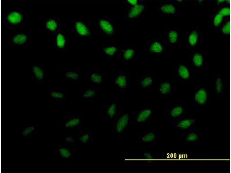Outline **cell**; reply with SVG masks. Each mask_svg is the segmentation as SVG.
<instances>
[{
    "label": "cell",
    "instance_id": "6da1fadb",
    "mask_svg": "<svg viewBox=\"0 0 231 173\" xmlns=\"http://www.w3.org/2000/svg\"><path fill=\"white\" fill-rule=\"evenodd\" d=\"M26 13L23 9L14 7L8 9L3 17V23L8 29L23 27L28 22Z\"/></svg>",
    "mask_w": 231,
    "mask_h": 173
},
{
    "label": "cell",
    "instance_id": "7a4b0ae2",
    "mask_svg": "<svg viewBox=\"0 0 231 173\" xmlns=\"http://www.w3.org/2000/svg\"><path fill=\"white\" fill-rule=\"evenodd\" d=\"M31 42L30 29L23 27L8 29V42L11 46L21 48L30 45Z\"/></svg>",
    "mask_w": 231,
    "mask_h": 173
},
{
    "label": "cell",
    "instance_id": "3957f363",
    "mask_svg": "<svg viewBox=\"0 0 231 173\" xmlns=\"http://www.w3.org/2000/svg\"><path fill=\"white\" fill-rule=\"evenodd\" d=\"M135 142L143 146H151L159 144L160 141L159 134L155 128L148 126L142 127L137 135Z\"/></svg>",
    "mask_w": 231,
    "mask_h": 173
},
{
    "label": "cell",
    "instance_id": "277c9868",
    "mask_svg": "<svg viewBox=\"0 0 231 173\" xmlns=\"http://www.w3.org/2000/svg\"><path fill=\"white\" fill-rule=\"evenodd\" d=\"M152 108L147 106H140L136 109L134 117L135 125L138 127H143L148 126L153 118Z\"/></svg>",
    "mask_w": 231,
    "mask_h": 173
},
{
    "label": "cell",
    "instance_id": "5b68a950",
    "mask_svg": "<svg viewBox=\"0 0 231 173\" xmlns=\"http://www.w3.org/2000/svg\"><path fill=\"white\" fill-rule=\"evenodd\" d=\"M190 97L192 102L197 106H207L210 103V91L207 87L203 85L196 87Z\"/></svg>",
    "mask_w": 231,
    "mask_h": 173
},
{
    "label": "cell",
    "instance_id": "8992f818",
    "mask_svg": "<svg viewBox=\"0 0 231 173\" xmlns=\"http://www.w3.org/2000/svg\"><path fill=\"white\" fill-rule=\"evenodd\" d=\"M43 24L45 35L48 38L53 39L60 31V19L55 15L46 16Z\"/></svg>",
    "mask_w": 231,
    "mask_h": 173
},
{
    "label": "cell",
    "instance_id": "52a82bcc",
    "mask_svg": "<svg viewBox=\"0 0 231 173\" xmlns=\"http://www.w3.org/2000/svg\"><path fill=\"white\" fill-rule=\"evenodd\" d=\"M174 73L178 80L181 83L189 82L192 77L191 65L188 60L180 62L176 66Z\"/></svg>",
    "mask_w": 231,
    "mask_h": 173
},
{
    "label": "cell",
    "instance_id": "ba28073f",
    "mask_svg": "<svg viewBox=\"0 0 231 173\" xmlns=\"http://www.w3.org/2000/svg\"><path fill=\"white\" fill-rule=\"evenodd\" d=\"M185 40L186 45L188 48L194 50L202 43L203 37L202 33L198 29H191L186 33Z\"/></svg>",
    "mask_w": 231,
    "mask_h": 173
},
{
    "label": "cell",
    "instance_id": "9c48e42d",
    "mask_svg": "<svg viewBox=\"0 0 231 173\" xmlns=\"http://www.w3.org/2000/svg\"><path fill=\"white\" fill-rule=\"evenodd\" d=\"M174 129L183 131L195 127L196 120L194 116L184 115L172 120Z\"/></svg>",
    "mask_w": 231,
    "mask_h": 173
},
{
    "label": "cell",
    "instance_id": "30bf717a",
    "mask_svg": "<svg viewBox=\"0 0 231 173\" xmlns=\"http://www.w3.org/2000/svg\"><path fill=\"white\" fill-rule=\"evenodd\" d=\"M48 73L42 63L34 60L31 61V76L37 82L42 83L43 82Z\"/></svg>",
    "mask_w": 231,
    "mask_h": 173
},
{
    "label": "cell",
    "instance_id": "8fae6325",
    "mask_svg": "<svg viewBox=\"0 0 231 173\" xmlns=\"http://www.w3.org/2000/svg\"><path fill=\"white\" fill-rule=\"evenodd\" d=\"M130 116L127 112L122 113L118 116L116 120L115 129L116 132L120 135L125 134L131 127Z\"/></svg>",
    "mask_w": 231,
    "mask_h": 173
},
{
    "label": "cell",
    "instance_id": "7c38bea8",
    "mask_svg": "<svg viewBox=\"0 0 231 173\" xmlns=\"http://www.w3.org/2000/svg\"><path fill=\"white\" fill-rule=\"evenodd\" d=\"M98 28L99 35L108 36L111 35L114 33L115 25L111 19L106 17L99 20Z\"/></svg>",
    "mask_w": 231,
    "mask_h": 173
},
{
    "label": "cell",
    "instance_id": "4fadbf2b",
    "mask_svg": "<svg viewBox=\"0 0 231 173\" xmlns=\"http://www.w3.org/2000/svg\"><path fill=\"white\" fill-rule=\"evenodd\" d=\"M185 104L176 103L172 105L166 110V116L172 121L184 116L186 111Z\"/></svg>",
    "mask_w": 231,
    "mask_h": 173
},
{
    "label": "cell",
    "instance_id": "5bb4252c",
    "mask_svg": "<svg viewBox=\"0 0 231 173\" xmlns=\"http://www.w3.org/2000/svg\"><path fill=\"white\" fill-rule=\"evenodd\" d=\"M73 27L74 33L77 36L88 37L92 36L91 28L81 20H75Z\"/></svg>",
    "mask_w": 231,
    "mask_h": 173
},
{
    "label": "cell",
    "instance_id": "9a60e30c",
    "mask_svg": "<svg viewBox=\"0 0 231 173\" xmlns=\"http://www.w3.org/2000/svg\"><path fill=\"white\" fill-rule=\"evenodd\" d=\"M213 82L214 93L217 97H221L226 91V79L221 75H217L213 78Z\"/></svg>",
    "mask_w": 231,
    "mask_h": 173
},
{
    "label": "cell",
    "instance_id": "2e32d148",
    "mask_svg": "<svg viewBox=\"0 0 231 173\" xmlns=\"http://www.w3.org/2000/svg\"><path fill=\"white\" fill-rule=\"evenodd\" d=\"M54 46L57 50L65 51L69 44L68 38L66 32L60 31L53 38Z\"/></svg>",
    "mask_w": 231,
    "mask_h": 173
},
{
    "label": "cell",
    "instance_id": "e0dca14e",
    "mask_svg": "<svg viewBox=\"0 0 231 173\" xmlns=\"http://www.w3.org/2000/svg\"><path fill=\"white\" fill-rule=\"evenodd\" d=\"M188 60L191 65L196 69L202 68L204 65L205 57L201 51L191 50L189 54Z\"/></svg>",
    "mask_w": 231,
    "mask_h": 173
},
{
    "label": "cell",
    "instance_id": "ac0fdd59",
    "mask_svg": "<svg viewBox=\"0 0 231 173\" xmlns=\"http://www.w3.org/2000/svg\"><path fill=\"white\" fill-rule=\"evenodd\" d=\"M201 135L195 127L184 131L182 136V140L186 145L189 146L194 144L201 140Z\"/></svg>",
    "mask_w": 231,
    "mask_h": 173
},
{
    "label": "cell",
    "instance_id": "d6986e66",
    "mask_svg": "<svg viewBox=\"0 0 231 173\" xmlns=\"http://www.w3.org/2000/svg\"><path fill=\"white\" fill-rule=\"evenodd\" d=\"M166 48L163 40L161 38H155L153 39L150 43L147 50L151 54L158 55L163 53Z\"/></svg>",
    "mask_w": 231,
    "mask_h": 173
},
{
    "label": "cell",
    "instance_id": "ffe728a7",
    "mask_svg": "<svg viewBox=\"0 0 231 173\" xmlns=\"http://www.w3.org/2000/svg\"><path fill=\"white\" fill-rule=\"evenodd\" d=\"M157 91L159 95L161 97H172L174 93L170 83L166 80H163L159 83Z\"/></svg>",
    "mask_w": 231,
    "mask_h": 173
},
{
    "label": "cell",
    "instance_id": "44dd1931",
    "mask_svg": "<svg viewBox=\"0 0 231 173\" xmlns=\"http://www.w3.org/2000/svg\"><path fill=\"white\" fill-rule=\"evenodd\" d=\"M39 131V127L37 124L28 123L23 127L21 134L23 138H28L37 135Z\"/></svg>",
    "mask_w": 231,
    "mask_h": 173
},
{
    "label": "cell",
    "instance_id": "7402d4cb",
    "mask_svg": "<svg viewBox=\"0 0 231 173\" xmlns=\"http://www.w3.org/2000/svg\"><path fill=\"white\" fill-rule=\"evenodd\" d=\"M163 3L160 7V10L162 13L168 15H175L178 13L177 6L167 1Z\"/></svg>",
    "mask_w": 231,
    "mask_h": 173
},
{
    "label": "cell",
    "instance_id": "603a6c76",
    "mask_svg": "<svg viewBox=\"0 0 231 173\" xmlns=\"http://www.w3.org/2000/svg\"><path fill=\"white\" fill-rule=\"evenodd\" d=\"M180 30L177 28H172L167 31L166 36L167 42L170 44H176L179 41Z\"/></svg>",
    "mask_w": 231,
    "mask_h": 173
},
{
    "label": "cell",
    "instance_id": "cb8c5ba5",
    "mask_svg": "<svg viewBox=\"0 0 231 173\" xmlns=\"http://www.w3.org/2000/svg\"><path fill=\"white\" fill-rule=\"evenodd\" d=\"M145 4L143 1L140 0L137 5L131 7L129 10L128 16L130 18L137 17L144 11Z\"/></svg>",
    "mask_w": 231,
    "mask_h": 173
},
{
    "label": "cell",
    "instance_id": "d4e9b609",
    "mask_svg": "<svg viewBox=\"0 0 231 173\" xmlns=\"http://www.w3.org/2000/svg\"><path fill=\"white\" fill-rule=\"evenodd\" d=\"M210 17L211 28L214 30L218 31L224 21V17L216 12L211 14Z\"/></svg>",
    "mask_w": 231,
    "mask_h": 173
},
{
    "label": "cell",
    "instance_id": "484cf974",
    "mask_svg": "<svg viewBox=\"0 0 231 173\" xmlns=\"http://www.w3.org/2000/svg\"><path fill=\"white\" fill-rule=\"evenodd\" d=\"M114 82L118 86L122 89H126L128 86V78L126 74H119L116 78Z\"/></svg>",
    "mask_w": 231,
    "mask_h": 173
},
{
    "label": "cell",
    "instance_id": "4316f807",
    "mask_svg": "<svg viewBox=\"0 0 231 173\" xmlns=\"http://www.w3.org/2000/svg\"><path fill=\"white\" fill-rule=\"evenodd\" d=\"M158 154L155 151L149 150H143L140 151L139 156L142 159L147 160H152L158 157Z\"/></svg>",
    "mask_w": 231,
    "mask_h": 173
},
{
    "label": "cell",
    "instance_id": "83f0119b",
    "mask_svg": "<svg viewBox=\"0 0 231 173\" xmlns=\"http://www.w3.org/2000/svg\"><path fill=\"white\" fill-rule=\"evenodd\" d=\"M152 82V78L150 76L144 74L139 79L138 84L140 87L145 88L150 86Z\"/></svg>",
    "mask_w": 231,
    "mask_h": 173
},
{
    "label": "cell",
    "instance_id": "f1b7e54d",
    "mask_svg": "<svg viewBox=\"0 0 231 173\" xmlns=\"http://www.w3.org/2000/svg\"><path fill=\"white\" fill-rule=\"evenodd\" d=\"M48 97L51 99H61L64 98L66 96L65 93L51 88L47 91Z\"/></svg>",
    "mask_w": 231,
    "mask_h": 173
},
{
    "label": "cell",
    "instance_id": "f546056e",
    "mask_svg": "<svg viewBox=\"0 0 231 173\" xmlns=\"http://www.w3.org/2000/svg\"><path fill=\"white\" fill-rule=\"evenodd\" d=\"M219 30L221 35L224 37H227L230 36V18L224 19V21Z\"/></svg>",
    "mask_w": 231,
    "mask_h": 173
},
{
    "label": "cell",
    "instance_id": "4dcf8cb0",
    "mask_svg": "<svg viewBox=\"0 0 231 173\" xmlns=\"http://www.w3.org/2000/svg\"><path fill=\"white\" fill-rule=\"evenodd\" d=\"M102 50L105 54L109 56H113L119 49V47L117 44L111 45H102Z\"/></svg>",
    "mask_w": 231,
    "mask_h": 173
},
{
    "label": "cell",
    "instance_id": "1f68e13d",
    "mask_svg": "<svg viewBox=\"0 0 231 173\" xmlns=\"http://www.w3.org/2000/svg\"><path fill=\"white\" fill-rule=\"evenodd\" d=\"M135 52L134 50L127 48L122 50L120 52L122 58L125 61H128L133 59L135 56Z\"/></svg>",
    "mask_w": 231,
    "mask_h": 173
},
{
    "label": "cell",
    "instance_id": "d6a6232c",
    "mask_svg": "<svg viewBox=\"0 0 231 173\" xmlns=\"http://www.w3.org/2000/svg\"><path fill=\"white\" fill-rule=\"evenodd\" d=\"M222 15L224 19L230 18V6H224L219 7L216 12Z\"/></svg>",
    "mask_w": 231,
    "mask_h": 173
},
{
    "label": "cell",
    "instance_id": "836d02e7",
    "mask_svg": "<svg viewBox=\"0 0 231 173\" xmlns=\"http://www.w3.org/2000/svg\"><path fill=\"white\" fill-rule=\"evenodd\" d=\"M117 112V105L116 102L113 103L108 108L107 113L110 118H113L116 114Z\"/></svg>",
    "mask_w": 231,
    "mask_h": 173
},
{
    "label": "cell",
    "instance_id": "e575fe53",
    "mask_svg": "<svg viewBox=\"0 0 231 173\" xmlns=\"http://www.w3.org/2000/svg\"><path fill=\"white\" fill-rule=\"evenodd\" d=\"M57 151L60 157L63 158H67L70 156V153L67 148L60 147L57 149Z\"/></svg>",
    "mask_w": 231,
    "mask_h": 173
},
{
    "label": "cell",
    "instance_id": "d590c367",
    "mask_svg": "<svg viewBox=\"0 0 231 173\" xmlns=\"http://www.w3.org/2000/svg\"><path fill=\"white\" fill-rule=\"evenodd\" d=\"M64 75L65 78L73 80H77L78 77V74L72 70L65 72Z\"/></svg>",
    "mask_w": 231,
    "mask_h": 173
},
{
    "label": "cell",
    "instance_id": "8d00e7d4",
    "mask_svg": "<svg viewBox=\"0 0 231 173\" xmlns=\"http://www.w3.org/2000/svg\"><path fill=\"white\" fill-rule=\"evenodd\" d=\"M80 120L77 118H74L70 119L67 121L65 124L66 127H71L78 125L79 123Z\"/></svg>",
    "mask_w": 231,
    "mask_h": 173
},
{
    "label": "cell",
    "instance_id": "74e56055",
    "mask_svg": "<svg viewBox=\"0 0 231 173\" xmlns=\"http://www.w3.org/2000/svg\"><path fill=\"white\" fill-rule=\"evenodd\" d=\"M91 79L93 82L98 83H100L102 79V77L100 75L95 73H94L92 74Z\"/></svg>",
    "mask_w": 231,
    "mask_h": 173
},
{
    "label": "cell",
    "instance_id": "f35d334b",
    "mask_svg": "<svg viewBox=\"0 0 231 173\" xmlns=\"http://www.w3.org/2000/svg\"><path fill=\"white\" fill-rule=\"evenodd\" d=\"M95 94V92L94 91L89 89L85 91L83 96L85 98H90L93 97Z\"/></svg>",
    "mask_w": 231,
    "mask_h": 173
},
{
    "label": "cell",
    "instance_id": "ab89813d",
    "mask_svg": "<svg viewBox=\"0 0 231 173\" xmlns=\"http://www.w3.org/2000/svg\"><path fill=\"white\" fill-rule=\"evenodd\" d=\"M167 1L171 3L176 5L177 6H180L183 4L185 1L182 0H170L168 1Z\"/></svg>",
    "mask_w": 231,
    "mask_h": 173
},
{
    "label": "cell",
    "instance_id": "60d3db41",
    "mask_svg": "<svg viewBox=\"0 0 231 173\" xmlns=\"http://www.w3.org/2000/svg\"><path fill=\"white\" fill-rule=\"evenodd\" d=\"M125 1L127 4L133 6L138 4L140 1H139L137 0H127Z\"/></svg>",
    "mask_w": 231,
    "mask_h": 173
},
{
    "label": "cell",
    "instance_id": "b9f144b4",
    "mask_svg": "<svg viewBox=\"0 0 231 173\" xmlns=\"http://www.w3.org/2000/svg\"><path fill=\"white\" fill-rule=\"evenodd\" d=\"M89 136L87 134L84 135L81 138H80L81 141L83 143L86 142L88 140Z\"/></svg>",
    "mask_w": 231,
    "mask_h": 173
},
{
    "label": "cell",
    "instance_id": "7bdbcfd3",
    "mask_svg": "<svg viewBox=\"0 0 231 173\" xmlns=\"http://www.w3.org/2000/svg\"><path fill=\"white\" fill-rule=\"evenodd\" d=\"M225 0H217L216 1V4L219 7L225 6Z\"/></svg>",
    "mask_w": 231,
    "mask_h": 173
},
{
    "label": "cell",
    "instance_id": "ee69618b",
    "mask_svg": "<svg viewBox=\"0 0 231 173\" xmlns=\"http://www.w3.org/2000/svg\"><path fill=\"white\" fill-rule=\"evenodd\" d=\"M204 1L203 0H194V3L196 5H202L204 4Z\"/></svg>",
    "mask_w": 231,
    "mask_h": 173
},
{
    "label": "cell",
    "instance_id": "f6af8a7d",
    "mask_svg": "<svg viewBox=\"0 0 231 173\" xmlns=\"http://www.w3.org/2000/svg\"><path fill=\"white\" fill-rule=\"evenodd\" d=\"M230 0H226L225 1V6H230Z\"/></svg>",
    "mask_w": 231,
    "mask_h": 173
},
{
    "label": "cell",
    "instance_id": "bcb514c9",
    "mask_svg": "<svg viewBox=\"0 0 231 173\" xmlns=\"http://www.w3.org/2000/svg\"><path fill=\"white\" fill-rule=\"evenodd\" d=\"M72 139L70 137H68L66 138V140L67 141L71 142L72 140Z\"/></svg>",
    "mask_w": 231,
    "mask_h": 173
}]
</instances>
